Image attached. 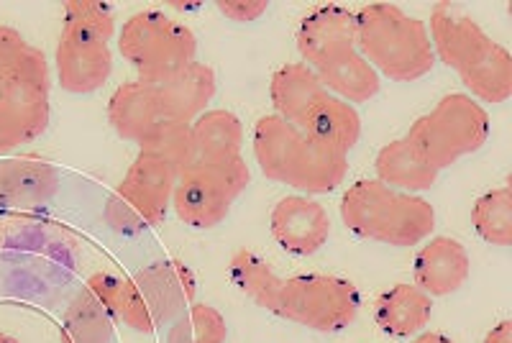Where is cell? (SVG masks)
Masks as SVG:
<instances>
[{
    "mask_svg": "<svg viewBox=\"0 0 512 343\" xmlns=\"http://www.w3.org/2000/svg\"><path fill=\"white\" fill-rule=\"evenodd\" d=\"M338 213L356 239L397 249L418 246L436 231V208L431 200L387 187L379 180H356L344 192Z\"/></svg>",
    "mask_w": 512,
    "mask_h": 343,
    "instance_id": "4",
    "label": "cell"
},
{
    "mask_svg": "<svg viewBox=\"0 0 512 343\" xmlns=\"http://www.w3.org/2000/svg\"><path fill=\"white\" fill-rule=\"evenodd\" d=\"M492 123L482 103L466 93H448L431 111L415 118L408 136L428 164L441 172L459 159L479 152L489 139Z\"/></svg>",
    "mask_w": 512,
    "mask_h": 343,
    "instance_id": "8",
    "label": "cell"
},
{
    "mask_svg": "<svg viewBox=\"0 0 512 343\" xmlns=\"http://www.w3.org/2000/svg\"><path fill=\"white\" fill-rule=\"evenodd\" d=\"M228 277L236 285V290L244 292L256 308H264L269 313L277 310L280 300L282 277L274 272L272 264L251 249H239L228 262Z\"/></svg>",
    "mask_w": 512,
    "mask_h": 343,
    "instance_id": "25",
    "label": "cell"
},
{
    "mask_svg": "<svg viewBox=\"0 0 512 343\" xmlns=\"http://www.w3.org/2000/svg\"><path fill=\"white\" fill-rule=\"evenodd\" d=\"M177 177L180 172L172 164L139 152L126 177L105 200L103 218L108 228L121 236H136L157 228L167 218Z\"/></svg>",
    "mask_w": 512,
    "mask_h": 343,
    "instance_id": "9",
    "label": "cell"
},
{
    "mask_svg": "<svg viewBox=\"0 0 512 343\" xmlns=\"http://www.w3.org/2000/svg\"><path fill=\"white\" fill-rule=\"evenodd\" d=\"M190 131L192 162H231L244 157V123L226 108H208L190 123Z\"/></svg>",
    "mask_w": 512,
    "mask_h": 343,
    "instance_id": "21",
    "label": "cell"
},
{
    "mask_svg": "<svg viewBox=\"0 0 512 343\" xmlns=\"http://www.w3.org/2000/svg\"><path fill=\"white\" fill-rule=\"evenodd\" d=\"M297 52L320 85L346 103H369L382 90V77L356 49L354 11L326 3L303 16L297 26Z\"/></svg>",
    "mask_w": 512,
    "mask_h": 343,
    "instance_id": "1",
    "label": "cell"
},
{
    "mask_svg": "<svg viewBox=\"0 0 512 343\" xmlns=\"http://www.w3.org/2000/svg\"><path fill=\"white\" fill-rule=\"evenodd\" d=\"M374 172L377 180L387 187H395L402 192H425L431 190L438 180V172L428 159L415 149L410 139H395L384 144L374 159Z\"/></svg>",
    "mask_w": 512,
    "mask_h": 343,
    "instance_id": "22",
    "label": "cell"
},
{
    "mask_svg": "<svg viewBox=\"0 0 512 343\" xmlns=\"http://www.w3.org/2000/svg\"><path fill=\"white\" fill-rule=\"evenodd\" d=\"M0 343H21L16 336H8V333H0Z\"/></svg>",
    "mask_w": 512,
    "mask_h": 343,
    "instance_id": "33",
    "label": "cell"
},
{
    "mask_svg": "<svg viewBox=\"0 0 512 343\" xmlns=\"http://www.w3.org/2000/svg\"><path fill=\"white\" fill-rule=\"evenodd\" d=\"M469 274H472V256L454 236H433L415 254L413 285H418L425 295H454L464 287Z\"/></svg>",
    "mask_w": 512,
    "mask_h": 343,
    "instance_id": "16",
    "label": "cell"
},
{
    "mask_svg": "<svg viewBox=\"0 0 512 343\" xmlns=\"http://www.w3.org/2000/svg\"><path fill=\"white\" fill-rule=\"evenodd\" d=\"M162 118L157 85H146L141 80L123 82L108 100V123L118 139L128 144L139 146Z\"/></svg>",
    "mask_w": 512,
    "mask_h": 343,
    "instance_id": "18",
    "label": "cell"
},
{
    "mask_svg": "<svg viewBox=\"0 0 512 343\" xmlns=\"http://www.w3.org/2000/svg\"><path fill=\"white\" fill-rule=\"evenodd\" d=\"M251 182L249 164L244 157L231 162H192L177 177L172 192L175 216L185 226L208 228L221 226Z\"/></svg>",
    "mask_w": 512,
    "mask_h": 343,
    "instance_id": "10",
    "label": "cell"
},
{
    "mask_svg": "<svg viewBox=\"0 0 512 343\" xmlns=\"http://www.w3.org/2000/svg\"><path fill=\"white\" fill-rule=\"evenodd\" d=\"M410 343H456V341L451 336H446V333L428 331V333H418V336H413V341Z\"/></svg>",
    "mask_w": 512,
    "mask_h": 343,
    "instance_id": "32",
    "label": "cell"
},
{
    "mask_svg": "<svg viewBox=\"0 0 512 343\" xmlns=\"http://www.w3.org/2000/svg\"><path fill=\"white\" fill-rule=\"evenodd\" d=\"M251 146L267 180L295 187L305 195H328L349 175V154L274 113L254 123Z\"/></svg>",
    "mask_w": 512,
    "mask_h": 343,
    "instance_id": "3",
    "label": "cell"
},
{
    "mask_svg": "<svg viewBox=\"0 0 512 343\" xmlns=\"http://www.w3.org/2000/svg\"><path fill=\"white\" fill-rule=\"evenodd\" d=\"M118 52L141 82L159 85L198 57V36L164 11H139L118 34Z\"/></svg>",
    "mask_w": 512,
    "mask_h": 343,
    "instance_id": "7",
    "label": "cell"
},
{
    "mask_svg": "<svg viewBox=\"0 0 512 343\" xmlns=\"http://www.w3.org/2000/svg\"><path fill=\"white\" fill-rule=\"evenodd\" d=\"M216 8L228 21L251 24V21L262 18L269 11V3L267 0H221V3H216Z\"/></svg>",
    "mask_w": 512,
    "mask_h": 343,
    "instance_id": "30",
    "label": "cell"
},
{
    "mask_svg": "<svg viewBox=\"0 0 512 343\" xmlns=\"http://www.w3.org/2000/svg\"><path fill=\"white\" fill-rule=\"evenodd\" d=\"M52 75L47 57L0 85V157L41 139L52 118Z\"/></svg>",
    "mask_w": 512,
    "mask_h": 343,
    "instance_id": "12",
    "label": "cell"
},
{
    "mask_svg": "<svg viewBox=\"0 0 512 343\" xmlns=\"http://www.w3.org/2000/svg\"><path fill=\"white\" fill-rule=\"evenodd\" d=\"M198 295V277L180 259H159L139 272L118 277V323L139 333L172 326Z\"/></svg>",
    "mask_w": 512,
    "mask_h": 343,
    "instance_id": "6",
    "label": "cell"
},
{
    "mask_svg": "<svg viewBox=\"0 0 512 343\" xmlns=\"http://www.w3.org/2000/svg\"><path fill=\"white\" fill-rule=\"evenodd\" d=\"M59 185L57 169L31 159L0 162V205H39L54 198Z\"/></svg>",
    "mask_w": 512,
    "mask_h": 343,
    "instance_id": "23",
    "label": "cell"
},
{
    "mask_svg": "<svg viewBox=\"0 0 512 343\" xmlns=\"http://www.w3.org/2000/svg\"><path fill=\"white\" fill-rule=\"evenodd\" d=\"M300 131L349 154L361 139V116L351 103L326 93L310 108Z\"/></svg>",
    "mask_w": 512,
    "mask_h": 343,
    "instance_id": "24",
    "label": "cell"
},
{
    "mask_svg": "<svg viewBox=\"0 0 512 343\" xmlns=\"http://www.w3.org/2000/svg\"><path fill=\"white\" fill-rule=\"evenodd\" d=\"M361 310V292L336 274H295L282 282L274 315L318 333H338L354 326Z\"/></svg>",
    "mask_w": 512,
    "mask_h": 343,
    "instance_id": "11",
    "label": "cell"
},
{
    "mask_svg": "<svg viewBox=\"0 0 512 343\" xmlns=\"http://www.w3.org/2000/svg\"><path fill=\"white\" fill-rule=\"evenodd\" d=\"M433 54L461 77L469 98L500 105L512 98V54L472 16L454 3H436L431 11Z\"/></svg>",
    "mask_w": 512,
    "mask_h": 343,
    "instance_id": "2",
    "label": "cell"
},
{
    "mask_svg": "<svg viewBox=\"0 0 512 343\" xmlns=\"http://www.w3.org/2000/svg\"><path fill=\"white\" fill-rule=\"evenodd\" d=\"M269 231L287 254L313 256L331 236V218L318 200L308 195H287L269 213Z\"/></svg>",
    "mask_w": 512,
    "mask_h": 343,
    "instance_id": "15",
    "label": "cell"
},
{
    "mask_svg": "<svg viewBox=\"0 0 512 343\" xmlns=\"http://www.w3.org/2000/svg\"><path fill=\"white\" fill-rule=\"evenodd\" d=\"M356 49L379 77L418 82L436 67L428 26L395 3H367L354 13Z\"/></svg>",
    "mask_w": 512,
    "mask_h": 343,
    "instance_id": "5",
    "label": "cell"
},
{
    "mask_svg": "<svg viewBox=\"0 0 512 343\" xmlns=\"http://www.w3.org/2000/svg\"><path fill=\"white\" fill-rule=\"evenodd\" d=\"M431 315L433 297L425 295L413 282H400L384 290L374 303V320L379 331L390 338L418 336L431 323Z\"/></svg>",
    "mask_w": 512,
    "mask_h": 343,
    "instance_id": "19",
    "label": "cell"
},
{
    "mask_svg": "<svg viewBox=\"0 0 512 343\" xmlns=\"http://www.w3.org/2000/svg\"><path fill=\"white\" fill-rule=\"evenodd\" d=\"M484 343H512V320H500L492 331H487Z\"/></svg>",
    "mask_w": 512,
    "mask_h": 343,
    "instance_id": "31",
    "label": "cell"
},
{
    "mask_svg": "<svg viewBox=\"0 0 512 343\" xmlns=\"http://www.w3.org/2000/svg\"><path fill=\"white\" fill-rule=\"evenodd\" d=\"M216 90V70L210 64L195 59L192 64H187L185 70L157 85L162 116L167 121L192 123L208 111L210 100L216 98Z\"/></svg>",
    "mask_w": 512,
    "mask_h": 343,
    "instance_id": "17",
    "label": "cell"
},
{
    "mask_svg": "<svg viewBox=\"0 0 512 343\" xmlns=\"http://www.w3.org/2000/svg\"><path fill=\"white\" fill-rule=\"evenodd\" d=\"M57 82L64 93L93 95L103 90L113 72L111 41L98 31L62 24L57 41Z\"/></svg>",
    "mask_w": 512,
    "mask_h": 343,
    "instance_id": "13",
    "label": "cell"
},
{
    "mask_svg": "<svg viewBox=\"0 0 512 343\" xmlns=\"http://www.w3.org/2000/svg\"><path fill=\"white\" fill-rule=\"evenodd\" d=\"M139 152L164 159V162L172 164L177 172H182V169L192 162L190 123L167 121V118H162V121L149 131V136L141 141Z\"/></svg>",
    "mask_w": 512,
    "mask_h": 343,
    "instance_id": "28",
    "label": "cell"
},
{
    "mask_svg": "<svg viewBox=\"0 0 512 343\" xmlns=\"http://www.w3.org/2000/svg\"><path fill=\"white\" fill-rule=\"evenodd\" d=\"M118 274L95 272L70 300L62 315V343H111L118 326Z\"/></svg>",
    "mask_w": 512,
    "mask_h": 343,
    "instance_id": "14",
    "label": "cell"
},
{
    "mask_svg": "<svg viewBox=\"0 0 512 343\" xmlns=\"http://www.w3.org/2000/svg\"><path fill=\"white\" fill-rule=\"evenodd\" d=\"M167 343H228L226 318L213 305L192 303L169 326Z\"/></svg>",
    "mask_w": 512,
    "mask_h": 343,
    "instance_id": "27",
    "label": "cell"
},
{
    "mask_svg": "<svg viewBox=\"0 0 512 343\" xmlns=\"http://www.w3.org/2000/svg\"><path fill=\"white\" fill-rule=\"evenodd\" d=\"M328 90L320 85L318 75L305 62H290L274 72L269 80V100L274 105V116L292 126L303 128L310 108L318 103Z\"/></svg>",
    "mask_w": 512,
    "mask_h": 343,
    "instance_id": "20",
    "label": "cell"
},
{
    "mask_svg": "<svg viewBox=\"0 0 512 343\" xmlns=\"http://www.w3.org/2000/svg\"><path fill=\"white\" fill-rule=\"evenodd\" d=\"M62 24L98 31L108 41L116 36V13L108 3H100V0H70V3H64Z\"/></svg>",
    "mask_w": 512,
    "mask_h": 343,
    "instance_id": "29",
    "label": "cell"
},
{
    "mask_svg": "<svg viewBox=\"0 0 512 343\" xmlns=\"http://www.w3.org/2000/svg\"><path fill=\"white\" fill-rule=\"evenodd\" d=\"M472 226L479 239L489 246H512V192L502 185L487 190L474 200Z\"/></svg>",
    "mask_w": 512,
    "mask_h": 343,
    "instance_id": "26",
    "label": "cell"
}]
</instances>
